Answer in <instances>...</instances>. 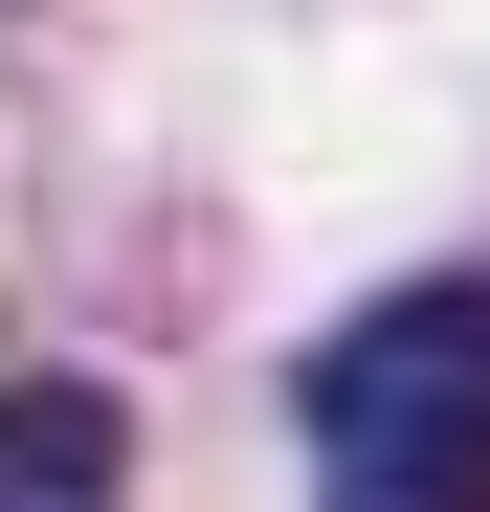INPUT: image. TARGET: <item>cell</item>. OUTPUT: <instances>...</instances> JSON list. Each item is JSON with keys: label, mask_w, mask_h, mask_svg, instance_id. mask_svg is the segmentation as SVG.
<instances>
[{"label": "cell", "mask_w": 490, "mask_h": 512, "mask_svg": "<svg viewBox=\"0 0 490 512\" xmlns=\"http://www.w3.org/2000/svg\"><path fill=\"white\" fill-rule=\"evenodd\" d=\"M112 490H134L112 379H0V512H112Z\"/></svg>", "instance_id": "7a4b0ae2"}, {"label": "cell", "mask_w": 490, "mask_h": 512, "mask_svg": "<svg viewBox=\"0 0 490 512\" xmlns=\"http://www.w3.org/2000/svg\"><path fill=\"white\" fill-rule=\"evenodd\" d=\"M290 423L335 512H490V268H424L357 334H312Z\"/></svg>", "instance_id": "6da1fadb"}]
</instances>
